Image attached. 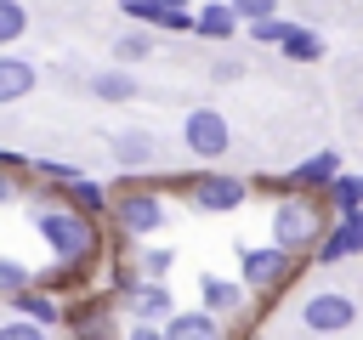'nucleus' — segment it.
<instances>
[{
  "instance_id": "cd10ccee",
  "label": "nucleus",
  "mask_w": 363,
  "mask_h": 340,
  "mask_svg": "<svg viewBox=\"0 0 363 340\" xmlns=\"http://www.w3.org/2000/svg\"><path fill=\"white\" fill-rule=\"evenodd\" d=\"M142 272H147V278L170 272V249H147V255H142Z\"/></svg>"
},
{
  "instance_id": "423d86ee",
  "label": "nucleus",
  "mask_w": 363,
  "mask_h": 340,
  "mask_svg": "<svg viewBox=\"0 0 363 340\" xmlns=\"http://www.w3.org/2000/svg\"><path fill=\"white\" fill-rule=\"evenodd\" d=\"M187 204L204 210V215L238 210V204H244V181H238V176H199V181H187Z\"/></svg>"
},
{
  "instance_id": "4be33fe9",
  "label": "nucleus",
  "mask_w": 363,
  "mask_h": 340,
  "mask_svg": "<svg viewBox=\"0 0 363 340\" xmlns=\"http://www.w3.org/2000/svg\"><path fill=\"white\" fill-rule=\"evenodd\" d=\"M11 300H17V312H23V317H34V323H57V300H51V295H40L34 283H23Z\"/></svg>"
},
{
  "instance_id": "393cba45",
  "label": "nucleus",
  "mask_w": 363,
  "mask_h": 340,
  "mask_svg": "<svg viewBox=\"0 0 363 340\" xmlns=\"http://www.w3.org/2000/svg\"><path fill=\"white\" fill-rule=\"evenodd\" d=\"M23 283H34V272H28L23 261H11V255H0V295H17Z\"/></svg>"
},
{
  "instance_id": "a211bd4d",
  "label": "nucleus",
  "mask_w": 363,
  "mask_h": 340,
  "mask_svg": "<svg viewBox=\"0 0 363 340\" xmlns=\"http://www.w3.org/2000/svg\"><path fill=\"white\" fill-rule=\"evenodd\" d=\"M62 193H68V204H74V210H85V215H102V210H108V193H102L91 176H79V170L62 181Z\"/></svg>"
},
{
  "instance_id": "2eb2a0df",
  "label": "nucleus",
  "mask_w": 363,
  "mask_h": 340,
  "mask_svg": "<svg viewBox=\"0 0 363 340\" xmlns=\"http://www.w3.org/2000/svg\"><path fill=\"white\" fill-rule=\"evenodd\" d=\"M91 96H102V102H130V96H142V85H136V74L119 62V68L91 74Z\"/></svg>"
},
{
  "instance_id": "6ab92c4d",
  "label": "nucleus",
  "mask_w": 363,
  "mask_h": 340,
  "mask_svg": "<svg viewBox=\"0 0 363 340\" xmlns=\"http://www.w3.org/2000/svg\"><path fill=\"white\" fill-rule=\"evenodd\" d=\"M335 170H340V159H335V153H312V159H301V164L289 170V187H323Z\"/></svg>"
},
{
  "instance_id": "f03ea898",
  "label": "nucleus",
  "mask_w": 363,
  "mask_h": 340,
  "mask_svg": "<svg viewBox=\"0 0 363 340\" xmlns=\"http://www.w3.org/2000/svg\"><path fill=\"white\" fill-rule=\"evenodd\" d=\"M318 232H323V215H318L312 198L289 193V198L272 210V244H284V249H312Z\"/></svg>"
},
{
  "instance_id": "9d476101",
  "label": "nucleus",
  "mask_w": 363,
  "mask_h": 340,
  "mask_svg": "<svg viewBox=\"0 0 363 340\" xmlns=\"http://www.w3.org/2000/svg\"><path fill=\"white\" fill-rule=\"evenodd\" d=\"M159 334L164 340H227V329H221L216 312H164Z\"/></svg>"
},
{
  "instance_id": "20e7f679",
  "label": "nucleus",
  "mask_w": 363,
  "mask_h": 340,
  "mask_svg": "<svg viewBox=\"0 0 363 340\" xmlns=\"http://www.w3.org/2000/svg\"><path fill=\"white\" fill-rule=\"evenodd\" d=\"M301 323H306L312 334H340V329L357 323V300L340 295V289H318V295L301 306Z\"/></svg>"
},
{
  "instance_id": "f8f14e48",
  "label": "nucleus",
  "mask_w": 363,
  "mask_h": 340,
  "mask_svg": "<svg viewBox=\"0 0 363 340\" xmlns=\"http://www.w3.org/2000/svg\"><path fill=\"white\" fill-rule=\"evenodd\" d=\"M193 34H204V40H233L238 34V17H233V6L227 0H204L199 11H193V23H187Z\"/></svg>"
},
{
  "instance_id": "c756f323",
  "label": "nucleus",
  "mask_w": 363,
  "mask_h": 340,
  "mask_svg": "<svg viewBox=\"0 0 363 340\" xmlns=\"http://www.w3.org/2000/svg\"><path fill=\"white\" fill-rule=\"evenodd\" d=\"M210 74H216V79H238V74H244V62H216Z\"/></svg>"
},
{
  "instance_id": "9b49d317",
  "label": "nucleus",
  "mask_w": 363,
  "mask_h": 340,
  "mask_svg": "<svg viewBox=\"0 0 363 340\" xmlns=\"http://www.w3.org/2000/svg\"><path fill=\"white\" fill-rule=\"evenodd\" d=\"M119 295H125V306H130V317H136V323H159V317L170 312V289H164V283L119 278Z\"/></svg>"
},
{
  "instance_id": "ddd939ff",
  "label": "nucleus",
  "mask_w": 363,
  "mask_h": 340,
  "mask_svg": "<svg viewBox=\"0 0 363 340\" xmlns=\"http://www.w3.org/2000/svg\"><path fill=\"white\" fill-rule=\"evenodd\" d=\"M199 295H204V312H216V317H227V312H238V306H244V283L216 278V272H204V278H199Z\"/></svg>"
},
{
  "instance_id": "6e6552de",
  "label": "nucleus",
  "mask_w": 363,
  "mask_h": 340,
  "mask_svg": "<svg viewBox=\"0 0 363 340\" xmlns=\"http://www.w3.org/2000/svg\"><path fill=\"white\" fill-rule=\"evenodd\" d=\"M119 227H125V232H136V238L159 232V227H164V198H159V193H136V187H130V193L119 198Z\"/></svg>"
},
{
  "instance_id": "412c9836",
  "label": "nucleus",
  "mask_w": 363,
  "mask_h": 340,
  "mask_svg": "<svg viewBox=\"0 0 363 340\" xmlns=\"http://www.w3.org/2000/svg\"><path fill=\"white\" fill-rule=\"evenodd\" d=\"M323 187H329V204H335L340 215H346V210H363V176H340V170H335Z\"/></svg>"
},
{
  "instance_id": "39448f33",
  "label": "nucleus",
  "mask_w": 363,
  "mask_h": 340,
  "mask_svg": "<svg viewBox=\"0 0 363 340\" xmlns=\"http://www.w3.org/2000/svg\"><path fill=\"white\" fill-rule=\"evenodd\" d=\"M289 272H295V249H284V244L244 249V283H255V289H278V283H289Z\"/></svg>"
},
{
  "instance_id": "c85d7f7f",
  "label": "nucleus",
  "mask_w": 363,
  "mask_h": 340,
  "mask_svg": "<svg viewBox=\"0 0 363 340\" xmlns=\"http://www.w3.org/2000/svg\"><path fill=\"white\" fill-rule=\"evenodd\" d=\"M125 340H164V334H159V323H136V317H130V329H125Z\"/></svg>"
},
{
  "instance_id": "f257e3e1",
  "label": "nucleus",
  "mask_w": 363,
  "mask_h": 340,
  "mask_svg": "<svg viewBox=\"0 0 363 340\" xmlns=\"http://www.w3.org/2000/svg\"><path fill=\"white\" fill-rule=\"evenodd\" d=\"M34 227H40V238L51 244V255H57L62 272L96 255V227H91V215L74 210V204H40V210H34Z\"/></svg>"
},
{
  "instance_id": "7c9ffc66",
  "label": "nucleus",
  "mask_w": 363,
  "mask_h": 340,
  "mask_svg": "<svg viewBox=\"0 0 363 340\" xmlns=\"http://www.w3.org/2000/svg\"><path fill=\"white\" fill-rule=\"evenodd\" d=\"M11 193H17V187H11V176L0 170V204H11Z\"/></svg>"
},
{
  "instance_id": "a878e982",
  "label": "nucleus",
  "mask_w": 363,
  "mask_h": 340,
  "mask_svg": "<svg viewBox=\"0 0 363 340\" xmlns=\"http://www.w3.org/2000/svg\"><path fill=\"white\" fill-rule=\"evenodd\" d=\"M0 340H45V323H34V317H11V323H0Z\"/></svg>"
},
{
  "instance_id": "0eeeda50",
  "label": "nucleus",
  "mask_w": 363,
  "mask_h": 340,
  "mask_svg": "<svg viewBox=\"0 0 363 340\" xmlns=\"http://www.w3.org/2000/svg\"><path fill=\"white\" fill-rule=\"evenodd\" d=\"M119 11L142 28H176V34H187V23H193L187 0H119Z\"/></svg>"
},
{
  "instance_id": "1a4fd4ad",
  "label": "nucleus",
  "mask_w": 363,
  "mask_h": 340,
  "mask_svg": "<svg viewBox=\"0 0 363 340\" xmlns=\"http://www.w3.org/2000/svg\"><path fill=\"white\" fill-rule=\"evenodd\" d=\"M318 261H346V255H363V210H346L335 221V232H318Z\"/></svg>"
},
{
  "instance_id": "bb28decb",
  "label": "nucleus",
  "mask_w": 363,
  "mask_h": 340,
  "mask_svg": "<svg viewBox=\"0 0 363 340\" xmlns=\"http://www.w3.org/2000/svg\"><path fill=\"white\" fill-rule=\"evenodd\" d=\"M233 6V17H267V11H278V0H227Z\"/></svg>"
},
{
  "instance_id": "aec40b11",
  "label": "nucleus",
  "mask_w": 363,
  "mask_h": 340,
  "mask_svg": "<svg viewBox=\"0 0 363 340\" xmlns=\"http://www.w3.org/2000/svg\"><path fill=\"white\" fill-rule=\"evenodd\" d=\"M113 57H119L125 68H130V62H147V57H153V28H142V23L125 28V34L113 40Z\"/></svg>"
},
{
  "instance_id": "5701e85b",
  "label": "nucleus",
  "mask_w": 363,
  "mask_h": 340,
  "mask_svg": "<svg viewBox=\"0 0 363 340\" xmlns=\"http://www.w3.org/2000/svg\"><path fill=\"white\" fill-rule=\"evenodd\" d=\"M23 28H28V11H23L17 0H0V45H11Z\"/></svg>"
},
{
  "instance_id": "f3484780",
  "label": "nucleus",
  "mask_w": 363,
  "mask_h": 340,
  "mask_svg": "<svg viewBox=\"0 0 363 340\" xmlns=\"http://www.w3.org/2000/svg\"><path fill=\"white\" fill-rule=\"evenodd\" d=\"M278 51H284L289 62H318V57H323V34H312V28L289 23V28H284V40H278Z\"/></svg>"
},
{
  "instance_id": "7ed1b4c3",
  "label": "nucleus",
  "mask_w": 363,
  "mask_h": 340,
  "mask_svg": "<svg viewBox=\"0 0 363 340\" xmlns=\"http://www.w3.org/2000/svg\"><path fill=\"white\" fill-rule=\"evenodd\" d=\"M182 142H187V153H199V159H221V153L233 147V125H227V113H216V108H193V113L182 119Z\"/></svg>"
},
{
  "instance_id": "4468645a",
  "label": "nucleus",
  "mask_w": 363,
  "mask_h": 340,
  "mask_svg": "<svg viewBox=\"0 0 363 340\" xmlns=\"http://www.w3.org/2000/svg\"><path fill=\"white\" fill-rule=\"evenodd\" d=\"M34 79H40V74H34L28 57H0V108H6V102H23V96L34 91Z\"/></svg>"
},
{
  "instance_id": "b1692460",
  "label": "nucleus",
  "mask_w": 363,
  "mask_h": 340,
  "mask_svg": "<svg viewBox=\"0 0 363 340\" xmlns=\"http://www.w3.org/2000/svg\"><path fill=\"white\" fill-rule=\"evenodd\" d=\"M284 28H289V23H284L278 11H267V17H250V40H261V45H278V40H284Z\"/></svg>"
},
{
  "instance_id": "dca6fc26",
  "label": "nucleus",
  "mask_w": 363,
  "mask_h": 340,
  "mask_svg": "<svg viewBox=\"0 0 363 340\" xmlns=\"http://www.w3.org/2000/svg\"><path fill=\"white\" fill-rule=\"evenodd\" d=\"M113 164L119 170H147L153 164V136L147 130H119L113 136Z\"/></svg>"
}]
</instances>
